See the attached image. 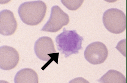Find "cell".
Wrapping results in <instances>:
<instances>
[{
	"label": "cell",
	"instance_id": "obj_9",
	"mask_svg": "<svg viewBox=\"0 0 127 83\" xmlns=\"http://www.w3.org/2000/svg\"><path fill=\"white\" fill-rule=\"evenodd\" d=\"M15 83H38L37 74L32 69H23L16 73L14 78Z\"/></svg>",
	"mask_w": 127,
	"mask_h": 83
},
{
	"label": "cell",
	"instance_id": "obj_7",
	"mask_svg": "<svg viewBox=\"0 0 127 83\" xmlns=\"http://www.w3.org/2000/svg\"><path fill=\"white\" fill-rule=\"evenodd\" d=\"M19 55L15 48L8 46L0 47V68L3 70H10L15 68L19 62Z\"/></svg>",
	"mask_w": 127,
	"mask_h": 83
},
{
	"label": "cell",
	"instance_id": "obj_4",
	"mask_svg": "<svg viewBox=\"0 0 127 83\" xmlns=\"http://www.w3.org/2000/svg\"><path fill=\"white\" fill-rule=\"evenodd\" d=\"M69 16L58 6H54L51 9L50 17L41 31L47 32H58L63 26L67 25Z\"/></svg>",
	"mask_w": 127,
	"mask_h": 83
},
{
	"label": "cell",
	"instance_id": "obj_8",
	"mask_svg": "<svg viewBox=\"0 0 127 83\" xmlns=\"http://www.w3.org/2000/svg\"><path fill=\"white\" fill-rule=\"evenodd\" d=\"M17 23L12 12L7 9L0 12V33L4 36L12 35L15 33Z\"/></svg>",
	"mask_w": 127,
	"mask_h": 83
},
{
	"label": "cell",
	"instance_id": "obj_10",
	"mask_svg": "<svg viewBox=\"0 0 127 83\" xmlns=\"http://www.w3.org/2000/svg\"><path fill=\"white\" fill-rule=\"evenodd\" d=\"M98 82L100 83H126V79L120 72L110 70L98 79Z\"/></svg>",
	"mask_w": 127,
	"mask_h": 83
},
{
	"label": "cell",
	"instance_id": "obj_2",
	"mask_svg": "<svg viewBox=\"0 0 127 83\" xmlns=\"http://www.w3.org/2000/svg\"><path fill=\"white\" fill-rule=\"evenodd\" d=\"M84 38L79 35L75 30H67L64 28L62 33L56 38L57 48L65 58L72 54H78L82 47Z\"/></svg>",
	"mask_w": 127,
	"mask_h": 83
},
{
	"label": "cell",
	"instance_id": "obj_12",
	"mask_svg": "<svg viewBox=\"0 0 127 83\" xmlns=\"http://www.w3.org/2000/svg\"><path fill=\"white\" fill-rule=\"evenodd\" d=\"M126 39L125 38L124 39L122 40L118 43L117 44V47H116V48L119 51H120L123 55L125 57H126Z\"/></svg>",
	"mask_w": 127,
	"mask_h": 83
},
{
	"label": "cell",
	"instance_id": "obj_14",
	"mask_svg": "<svg viewBox=\"0 0 127 83\" xmlns=\"http://www.w3.org/2000/svg\"><path fill=\"white\" fill-rule=\"evenodd\" d=\"M0 83H9V82L6 81L1 80L0 81Z\"/></svg>",
	"mask_w": 127,
	"mask_h": 83
},
{
	"label": "cell",
	"instance_id": "obj_6",
	"mask_svg": "<svg viewBox=\"0 0 127 83\" xmlns=\"http://www.w3.org/2000/svg\"><path fill=\"white\" fill-rule=\"evenodd\" d=\"M34 51L38 58L43 61L51 60L56 54L52 39L47 36L42 37L36 41L35 44Z\"/></svg>",
	"mask_w": 127,
	"mask_h": 83
},
{
	"label": "cell",
	"instance_id": "obj_3",
	"mask_svg": "<svg viewBox=\"0 0 127 83\" xmlns=\"http://www.w3.org/2000/svg\"><path fill=\"white\" fill-rule=\"evenodd\" d=\"M103 21L105 28L112 33H121L126 30V16L119 9L111 8L106 10L103 15Z\"/></svg>",
	"mask_w": 127,
	"mask_h": 83
},
{
	"label": "cell",
	"instance_id": "obj_11",
	"mask_svg": "<svg viewBox=\"0 0 127 83\" xmlns=\"http://www.w3.org/2000/svg\"><path fill=\"white\" fill-rule=\"evenodd\" d=\"M84 0H62L61 2L68 9L70 10H75L78 9L83 3Z\"/></svg>",
	"mask_w": 127,
	"mask_h": 83
},
{
	"label": "cell",
	"instance_id": "obj_1",
	"mask_svg": "<svg viewBox=\"0 0 127 83\" xmlns=\"http://www.w3.org/2000/svg\"><path fill=\"white\" fill-rule=\"evenodd\" d=\"M46 10L45 3L37 0L22 3L19 6L18 12L22 22L28 25L35 26L43 20Z\"/></svg>",
	"mask_w": 127,
	"mask_h": 83
},
{
	"label": "cell",
	"instance_id": "obj_5",
	"mask_svg": "<svg viewBox=\"0 0 127 83\" xmlns=\"http://www.w3.org/2000/svg\"><path fill=\"white\" fill-rule=\"evenodd\" d=\"M106 46L101 42L90 44L86 48L84 55L86 60L91 64H99L103 63L108 56Z\"/></svg>",
	"mask_w": 127,
	"mask_h": 83
},
{
	"label": "cell",
	"instance_id": "obj_13",
	"mask_svg": "<svg viewBox=\"0 0 127 83\" xmlns=\"http://www.w3.org/2000/svg\"><path fill=\"white\" fill-rule=\"evenodd\" d=\"M69 83H90L88 81L82 77H77L73 79Z\"/></svg>",
	"mask_w": 127,
	"mask_h": 83
}]
</instances>
